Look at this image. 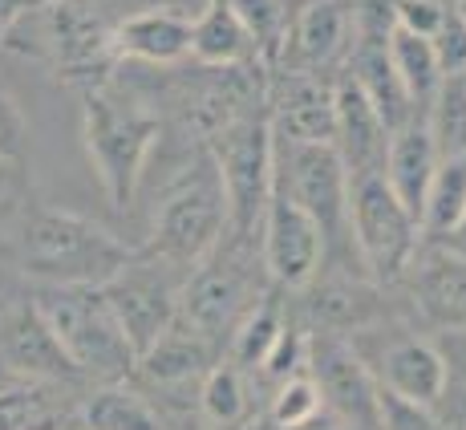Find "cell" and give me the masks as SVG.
Listing matches in <instances>:
<instances>
[{"label": "cell", "mask_w": 466, "mask_h": 430, "mask_svg": "<svg viewBox=\"0 0 466 430\" xmlns=\"http://www.w3.org/2000/svg\"><path fill=\"white\" fill-rule=\"evenodd\" d=\"M134 256L110 228L66 208H37L21 223V268L49 289H102Z\"/></svg>", "instance_id": "6da1fadb"}, {"label": "cell", "mask_w": 466, "mask_h": 430, "mask_svg": "<svg viewBox=\"0 0 466 430\" xmlns=\"http://www.w3.org/2000/svg\"><path fill=\"white\" fill-rule=\"evenodd\" d=\"M82 138L86 155L102 179L106 200L114 211H127L134 203L147 163L163 138V122L142 102H127L114 94H89L82 110Z\"/></svg>", "instance_id": "7a4b0ae2"}, {"label": "cell", "mask_w": 466, "mask_h": 430, "mask_svg": "<svg viewBox=\"0 0 466 430\" xmlns=\"http://www.w3.org/2000/svg\"><path fill=\"white\" fill-rule=\"evenodd\" d=\"M37 309L57 333L66 357L74 362L77 378L114 386L134 374L138 353L127 342L102 289H45L37 297Z\"/></svg>", "instance_id": "3957f363"}, {"label": "cell", "mask_w": 466, "mask_h": 430, "mask_svg": "<svg viewBox=\"0 0 466 430\" xmlns=\"http://www.w3.org/2000/svg\"><path fill=\"white\" fill-rule=\"evenodd\" d=\"M211 159L228 203L231 236L239 244H252L276 191V134L268 118L239 114L228 127H219L211 134Z\"/></svg>", "instance_id": "277c9868"}, {"label": "cell", "mask_w": 466, "mask_h": 430, "mask_svg": "<svg viewBox=\"0 0 466 430\" xmlns=\"http://www.w3.org/2000/svg\"><path fill=\"white\" fill-rule=\"evenodd\" d=\"M349 240L357 244L365 272L378 284H393L414 264L422 248V228L385 187L381 175H365L349 183Z\"/></svg>", "instance_id": "5b68a950"}, {"label": "cell", "mask_w": 466, "mask_h": 430, "mask_svg": "<svg viewBox=\"0 0 466 430\" xmlns=\"http://www.w3.org/2000/svg\"><path fill=\"white\" fill-rule=\"evenodd\" d=\"M223 231H228V203H223L219 179H187L158 203L150 220L147 256L163 260L178 272H191L219 252Z\"/></svg>", "instance_id": "8992f818"}, {"label": "cell", "mask_w": 466, "mask_h": 430, "mask_svg": "<svg viewBox=\"0 0 466 430\" xmlns=\"http://www.w3.org/2000/svg\"><path fill=\"white\" fill-rule=\"evenodd\" d=\"M175 272L178 268L155 256H134L114 281L102 284L106 301H110L114 317H118L122 333L138 357L178 321V292H183L187 276L178 281Z\"/></svg>", "instance_id": "52a82bcc"}, {"label": "cell", "mask_w": 466, "mask_h": 430, "mask_svg": "<svg viewBox=\"0 0 466 430\" xmlns=\"http://www.w3.org/2000/svg\"><path fill=\"white\" fill-rule=\"evenodd\" d=\"M276 147H284V163H276V187L312 215L325 248L337 244L340 231H349V183H353L337 147H289V142Z\"/></svg>", "instance_id": "ba28073f"}, {"label": "cell", "mask_w": 466, "mask_h": 430, "mask_svg": "<svg viewBox=\"0 0 466 430\" xmlns=\"http://www.w3.org/2000/svg\"><path fill=\"white\" fill-rule=\"evenodd\" d=\"M309 378L317 382L329 418L345 430H378L381 386L345 337H312Z\"/></svg>", "instance_id": "9c48e42d"}, {"label": "cell", "mask_w": 466, "mask_h": 430, "mask_svg": "<svg viewBox=\"0 0 466 430\" xmlns=\"http://www.w3.org/2000/svg\"><path fill=\"white\" fill-rule=\"evenodd\" d=\"M325 252V236L312 223V215L297 208L289 200V191L276 187L272 203L264 211V223H259V256H264L268 276L284 289H304L320 272Z\"/></svg>", "instance_id": "30bf717a"}, {"label": "cell", "mask_w": 466, "mask_h": 430, "mask_svg": "<svg viewBox=\"0 0 466 430\" xmlns=\"http://www.w3.org/2000/svg\"><path fill=\"white\" fill-rule=\"evenodd\" d=\"M256 297L248 292V281L231 260H203L199 268H191L178 292V321L187 329L203 337V342H223L236 333V325L248 317V309Z\"/></svg>", "instance_id": "8fae6325"}, {"label": "cell", "mask_w": 466, "mask_h": 430, "mask_svg": "<svg viewBox=\"0 0 466 430\" xmlns=\"http://www.w3.org/2000/svg\"><path fill=\"white\" fill-rule=\"evenodd\" d=\"M268 127H272L276 142H289V147H333L337 134L333 86H325V77L317 74L284 69L272 82Z\"/></svg>", "instance_id": "7c38bea8"}, {"label": "cell", "mask_w": 466, "mask_h": 430, "mask_svg": "<svg viewBox=\"0 0 466 430\" xmlns=\"http://www.w3.org/2000/svg\"><path fill=\"white\" fill-rule=\"evenodd\" d=\"M0 357L25 382L61 386V382L77 378L74 362L66 357V349H61L57 333L49 329V321L41 317L37 301H21L0 317Z\"/></svg>", "instance_id": "4fadbf2b"}, {"label": "cell", "mask_w": 466, "mask_h": 430, "mask_svg": "<svg viewBox=\"0 0 466 430\" xmlns=\"http://www.w3.org/2000/svg\"><path fill=\"white\" fill-rule=\"evenodd\" d=\"M353 45V16L340 0H312L289 21V37H284V69L292 74H317L345 57Z\"/></svg>", "instance_id": "5bb4252c"}, {"label": "cell", "mask_w": 466, "mask_h": 430, "mask_svg": "<svg viewBox=\"0 0 466 430\" xmlns=\"http://www.w3.org/2000/svg\"><path fill=\"white\" fill-rule=\"evenodd\" d=\"M333 97H337L333 147H337L340 163H345L349 179L381 175L385 150H390V127H385L381 114L373 110V102L349 82V77H340V82L333 86Z\"/></svg>", "instance_id": "9a60e30c"}, {"label": "cell", "mask_w": 466, "mask_h": 430, "mask_svg": "<svg viewBox=\"0 0 466 430\" xmlns=\"http://www.w3.org/2000/svg\"><path fill=\"white\" fill-rule=\"evenodd\" d=\"M349 82L361 89L373 102V110L381 114V122L390 127V134L406 122H414V106H410L406 89H401L398 74H393L390 61V29H373V25H361V33L349 45Z\"/></svg>", "instance_id": "2e32d148"}, {"label": "cell", "mask_w": 466, "mask_h": 430, "mask_svg": "<svg viewBox=\"0 0 466 430\" xmlns=\"http://www.w3.org/2000/svg\"><path fill=\"white\" fill-rule=\"evenodd\" d=\"M414 301L434 325L466 329V252L451 244H434L430 252H418L410 264Z\"/></svg>", "instance_id": "e0dca14e"}, {"label": "cell", "mask_w": 466, "mask_h": 430, "mask_svg": "<svg viewBox=\"0 0 466 430\" xmlns=\"http://www.w3.org/2000/svg\"><path fill=\"white\" fill-rule=\"evenodd\" d=\"M438 163H442V159H438V147H434V138H430L422 118L406 122V127H398L390 134L381 179H385V187L398 195L401 208L418 220V228H422V208H426V195H430V183H434Z\"/></svg>", "instance_id": "ac0fdd59"}, {"label": "cell", "mask_w": 466, "mask_h": 430, "mask_svg": "<svg viewBox=\"0 0 466 430\" xmlns=\"http://www.w3.org/2000/svg\"><path fill=\"white\" fill-rule=\"evenodd\" d=\"M446 382H451V370H446L442 349L430 345L426 337H401L381 353L378 386L398 398H410L418 406H438L446 398Z\"/></svg>", "instance_id": "d6986e66"}, {"label": "cell", "mask_w": 466, "mask_h": 430, "mask_svg": "<svg viewBox=\"0 0 466 430\" xmlns=\"http://www.w3.org/2000/svg\"><path fill=\"white\" fill-rule=\"evenodd\" d=\"M110 45L130 61L170 66V61L191 57V21L170 8H147V13L127 16L110 33Z\"/></svg>", "instance_id": "ffe728a7"}, {"label": "cell", "mask_w": 466, "mask_h": 430, "mask_svg": "<svg viewBox=\"0 0 466 430\" xmlns=\"http://www.w3.org/2000/svg\"><path fill=\"white\" fill-rule=\"evenodd\" d=\"M211 342H203L195 329H187L183 321L167 329L147 353L138 357L134 374L150 386H163V390H183L191 382H203L211 374Z\"/></svg>", "instance_id": "44dd1931"}, {"label": "cell", "mask_w": 466, "mask_h": 430, "mask_svg": "<svg viewBox=\"0 0 466 430\" xmlns=\"http://www.w3.org/2000/svg\"><path fill=\"white\" fill-rule=\"evenodd\" d=\"M191 57L199 66L215 69H239L259 57L252 33L239 21V13L228 0H211L199 16L191 21Z\"/></svg>", "instance_id": "7402d4cb"}, {"label": "cell", "mask_w": 466, "mask_h": 430, "mask_svg": "<svg viewBox=\"0 0 466 430\" xmlns=\"http://www.w3.org/2000/svg\"><path fill=\"white\" fill-rule=\"evenodd\" d=\"M45 37L53 45V57L66 61L69 69H89L106 49H114L102 21L77 0H53L45 13Z\"/></svg>", "instance_id": "603a6c76"}, {"label": "cell", "mask_w": 466, "mask_h": 430, "mask_svg": "<svg viewBox=\"0 0 466 430\" xmlns=\"http://www.w3.org/2000/svg\"><path fill=\"white\" fill-rule=\"evenodd\" d=\"M82 430H170L167 418L147 394L130 390L127 382L102 386L82 402Z\"/></svg>", "instance_id": "cb8c5ba5"}, {"label": "cell", "mask_w": 466, "mask_h": 430, "mask_svg": "<svg viewBox=\"0 0 466 430\" xmlns=\"http://www.w3.org/2000/svg\"><path fill=\"white\" fill-rule=\"evenodd\" d=\"M390 61H393V74H398L401 89H406L410 106L418 110H430V102L438 97L442 89V69H438V57L430 49V37H418L410 29H398L390 25Z\"/></svg>", "instance_id": "d4e9b609"}, {"label": "cell", "mask_w": 466, "mask_h": 430, "mask_svg": "<svg viewBox=\"0 0 466 430\" xmlns=\"http://www.w3.org/2000/svg\"><path fill=\"white\" fill-rule=\"evenodd\" d=\"M462 220H466V155L438 163L422 208V240L451 244L454 231L462 228Z\"/></svg>", "instance_id": "484cf974"}, {"label": "cell", "mask_w": 466, "mask_h": 430, "mask_svg": "<svg viewBox=\"0 0 466 430\" xmlns=\"http://www.w3.org/2000/svg\"><path fill=\"white\" fill-rule=\"evenodd\" d=\"M284 325H289V321H284L280 301L259 297L252 309H248V317L236 325V333L228 337V353H231L228 365H236V370H244V374L264 370L268 353H272L276 342H280Z\"/></svg>", "instance_id": "4316f807"}, {"label": "cell", "mask_w": 466, "mask_h": 430, "mask_svg": "<svg viewBox=\"0 0 466 430\" xmlns=\"http://www.w3.org/2000/svg\"><path fill=\"white\" fill-rule=\"evenodd\" d=\"M199 418L211 430H239L252 418V390L248 374L236 365H211V374L199 382Z\"/></svg>", "instance_id": "83f0119b"}, {"label": "cell", "mask_w": 466, "mask_h": 430, "mask_svg": "<svg viewBox=\"0 0 466 430\" xmlns=\"http://www.w3.org/2000/svg\"><path fill=\"white\" fill-rule=\"evenodd\" d=\"M66 406L45 382H8L0 386V430H61Z\"/></svg>", "instance_id": "f1b7e54d"}, {"label": "cell", "mask_w": 466, "mask_h": 430, "mask_svg": "<svg viewBox=\"0 0 466 430\" xmlns=\"http://www.w3.org/2000/svg\"><path fill=\"white\" fill-rule=\"evenodd\" d=\"M373 312V289L353 281H325L312 292V317L329 329L325 337H340L345 329L365 325Z\"/></svg>", "instance_id": "f546056e"}, {"label": "cell", "mask_w": 466, "mask_h": 430, "mask_svg": "<svg viewBox=\"0 0 466 430\" xmlns=\"http://www.w3.org/2000/svg\"><path fill=\"white\" fill-rule=\"evenodd\" d=\"M426 130L438 147V159H462L466 155V77L442 82L438 97L426 110Z\"/></svg>", "instance_id": "4dcf8cb0"}, {"label": "cell", "mask_w": 466, "mask_h": 430, "mask_svg": "<svg viewBox=\"0 0 466 430\" xmlns=\"http://www.w3.org/2000/svg\"><path fill=\"white\" fill-rule=\"evenodd\" d=\"M320 415H325V402H320V390L309 374H297V378L280 382L272 402H268V418H272L276 430H297Z\"/></svg>", "instance_id": "1f68e13d"}, {"label": "cell", "mask_w": 466, "mask_h": 430, "mask_svg": "<svg viewBox=\"0 0 466 430\" xmlns=\"http://www.w3.org/2000/svg\"><path fill=\"white\" fill-rule=\"evenodd\" d=\"M239 13V21L252 33L259 57H276L284 49V37H289V16H284L280 0H228Z\"/></svg>", "instance_id": "d6a6232c"}, {"label": "cell", "mask_w": 466, "mask_h": 430, "mask_svg": "<svg viewBox=\"0 0 466 430\" xmlns=\"http://www.w3.org/2000/svg\"><path fill=\"white\" fill-rule=\"evenodd\" d=\"M309 345H312V337L304 333V329L284 325L280 342H276V349L268 353V362H264V370H259V374H268L276 386H280V382H289V378H297V374L309 370Z\"/></svg>", "instance_id": "836d02e7"}, {"label": "cell", "mask_w": 466, "mask_h": 430, "mask_svg": "<svg viewBox=\"0 0 466 430\" xmlns=\"http://www.w3.org/2000/svg\"><path fill=\"white\" fill-rule=\"evenodd\" d=\"M430 49H434L438 69H442L446 82H451V77H466V25L454 8H446L438 33L430 37Z\"/></svg>", "instance_id": "e575fe53"}, {"label": "cell", "mask_w": 466, "mask_h": 430, "mask_svg": "<svg viewBox=\"0 0 466 430\" xmlns=\"http://www.w3.org/2000/svg\"><path fill=\"white\" fill-rule=\"evenodd\" d=\"M378 430H442V423L434 418V406H418V402L381 390Z\"/></svg>", "instance_id": "d590c367"}, {"label": "cell", "mask_w": 466, "mask_h": 430, "mask_svg": "<svg viewBox=\"0 0 466 430\" xmlns=\"http://www.w3.org/2000/svg\"><path fill=\"white\" fill-rule=\"evenodd\" d=\"M442 16H446V8L438 0H398V8H393V25L418 33V37H434Z\"/></svg>", "instance_id": "8d00e7d4"}, {"label": "cell", "mask_w": 466, "mask_h": 430, "mask_svg": "<svg viewBox=\"0 0 466 430\" xmlns=\"http://www.w3.org/2000/svg\"><path fill=\"white\" fill-rule=\"evenodd\" d=\"M25 114L8 94H0V163H13L25 150Z\"/></svg>", "instance_id": "74e56055"}, {"label": "cell", "mask_w": 466, "mask_h": 430, "mask_svg": "<svg viewBox=\"0 0 466 430\" xmlns=\"http://www.w3.org/2000/svg\"><path fill=\"white\" fill-rule=\"evenodd\" d=\"M297 430H345L337 423V418H329V415H320V418H312V423H304V426H297Z\"/></svg>", "instance_id": "f35d334b"}, {"label": "cell", "mask_w": 466, "mask_h": 430, "mask_svg": "<svg viewBox=\"0 0 466 430\" xmlns=\"http://www.w3.org/2000/svg\"><path fill=\"white\" fill-rule=\"evenodd\" d=\"M451 244H454V248H459V252H466V220H462V228H459V231H454V240H451Z\"/></svg>", "instance_id": "ab89813d"}, {"label": "cell", "mask_w": 466, "mask_h": 430, "mask_svg": "<svg viewBox=\"0 0 466 430\" xmlns=\"http://www.w3.org/2000/svg\"><path fill=\"white\" fill-rule=\"evenodd\" d=\"M175 430H211V426L203 423V418H199V423H191V418H187V423H183V426H175Z\"/></svg>", "instance_id": "60d3db41"}, {"label": "cell", "mask_w": 466, "mask_h": 430, "mask_svg": "<svg viewBox=\"0 0 466 430\" xmlns=\"http://www.w3.org/2000/svg\"><path fill=\"white\" fill-rule=\"evenodd\" d=\"M454 13H459V16H462V25H466V0H462V5H459V8H454Z\"/></svg>", "instance_id": "b9f144b4"}]
</instances>
